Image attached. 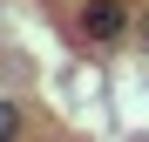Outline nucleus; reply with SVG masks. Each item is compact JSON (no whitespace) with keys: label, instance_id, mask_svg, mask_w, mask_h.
Wrapping results in <instances>:
<instances>
[{"label":"nucleus","instance_id":"f257e3e1","mask_svg":"<svg viewBox=\"0 0 149 142\" xmlns=\"http://www.w3.org/2000/svg\"><path fill=\"white\" fill-rule=\"evenodd\" d=\"M74 34H81V47L109 54V47L136 41V7L129 0H81V7H74Z\"/></svg>","mask_w":149,"mask_h":142},{"label":"nucleus","instance_id":"f03ea898","mask_svg":"<svg viewBox=\"0 0 149 142\" xmlns=\"http://www.w3.org/2000/svg\"><path fill=\"white\" fill-rule=\"evenodd\" d=\"M20 129H27V108L20 102H0V142H20Z\"/></svg>","mask_w":149,"mask_h":142},{"label":"nucleus","instance_id":"7ed1b4c3","mask_svg":"<svg viewBox=\"0 0 149 142\" xmlns=\"http://www.w3.org/2000/svg\"><path fill=\"white\" fill-rule=\"evenodd\" d=\"M136 47H142V54H149V7L136 14Z\"/></svg>","mask_w":149,"mask_h":142}]
</instances>
